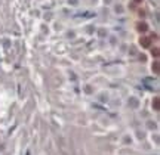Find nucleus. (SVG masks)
Segmentation results:
<instances>
[{"label":"nucleus","mask_w":160,"mask_h":155,"mask_svg":"<svg viewBox=\"0 0 160 155\" xmlns=\"http://www.w3.org/2000/svg\"><path fill=\"white\" fill-rule=\"evenodd\" d=\"M139 45H141V47H150V45H151L150 37H147V36H141V39H139Z\"/></svg>","instance_id":"f257e3e1"},{"label":"nucleus","mask_w":160,"mask_h":155,"mask_svg":"<svg viewBox=\"0 0 160 155\" xmlns=\"http://www.w3.org/2000/svg\"><path fill=\"white\" fill-rule=\"evenodd\" d=\"M136 28H138V31H142V33H144V31H147V30H148V25H147L145 22H139Z\"/></svg>","instance_id":"f03ea898"},{"label":"nucleus","mask_w":160,"mask_h":155,"mask_svg":"<svg viewBox=\"0 0 160 155\" xmlns=\"http://www.w3.org/2000/svg\"><path fill=\"white\" fill-rule=\"evenodd\" d=\"M153 108H154L156 111H159V98H157V96L153 99Z\"/></svg>","instance_id":"7ed1b4c3"},{"label":"nucleus","mask_w":160,"mask_h":155,"mask_svg":"<svg viewBox=\"0 0 160 155\" xmlns=\"http://www.w3.org/2000/svg\"><path fill=\"white\" fill-rule=\"evenodd\" d=\"M135 2H141V0H135Z\"/></svg>","instance_id":"423d86ee"},{"label":"nucleus","mask_w":160,"mask_h":155,"mask_svg":"<svg viewBox=\"0 0 160 155\" xmlns=\"http://www.w3.org/2000/svg\"><path fill=\"white\" fill-rule=\"evenodd\" d=\"M151 53H153L156 58L159 56V53H160V50H159V47H153V50H151Z\"/></svg>","instance_id":"39448f33"},{"label":"nucleus","mask_w":160,"mask_h":155,"mask_svg":"<svg viewBox=\"0 0 160 155\" xmlns=\"http://www.w3.org/2000/svg\"><path fill=\"white\" fill-rule=\"evenodd\" d=\"M153 71L156 74H159V61H154V64H153Z\"/></svg>","instance_id":"20e7f679"}]
</instances>
